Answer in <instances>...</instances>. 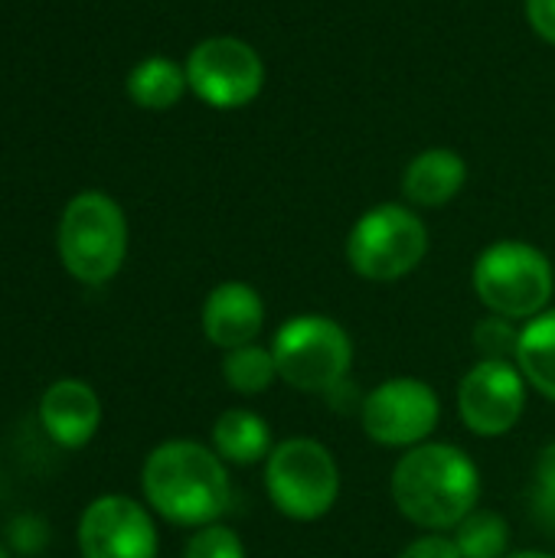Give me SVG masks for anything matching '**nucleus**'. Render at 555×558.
Listing matches in <instances>:
<instances>
[{"label": "nucleus", "mask_w": 555, "mask_h": 558, "mask_svg": "<svg viewBox=\"0 0 555 558\" xmlns=\"http://www.w3.org/2000/svg\"><path fill=\"white\" fill-rule=\"evenodd\" d=\"M389 494L396 510L419 530L448 533L481 500V471L448 441H425L409 448L389 477Z\"/></svg>", "instance_id": "1"}, {"label": "nucleus", "mask_w": 555, "mask_h": 558, "mask_svg": "<svg viewBox=\"0 0 555 558\" xmlns=\"http://www.w3.org/2000/svg\"><path fill=\"white\" fill-rule=\"evenodd\" d=\"M141 490L147 507L177 526L219 523L232 504V481L226 461L200 441H164L141 468Z\"/></svg>", "instance_id": "2"}, {"label": "nucleus", "mask_w": 555, "mask_h": 558, "mask_svg": "<svg viewBox=\"0 0 555 558\" xmlns=\"http://www.w3.org/2000/svg\"><path fill=\"white\" fill-rule=\"evenodd\" d=\"M59 258L62 268L82 284H108L128 255L124 209L98 190H85L69 199L59 219Z\"/></svg>", "instance_id": "3"}, {"label": "nucleus", "mask_w": 555, "mask_h": 558, "mask_svg": "<svg viewBox=\"0 0 555 558\" xmlns=\"http://www.w3.org/2000/svg\"><path fill=\"white\" fill-rule=\"evenodd\" d=\"M474 294L491 314L510 320H533L550 311L555 291L553 262L530 242L500 239L487 245L471 271Z\"/></svg>", "instance_id": "4"}, {"label": "nucleus", "mask_w": 555, "mask_h": 558, "mask_svg": "<svg viewBox=\"0 0 555 558\" xmlns=\"http://www.w3.org/2000/svg\"><path fill=\"white\" fill-rule=\"evenodd\" d=\"M265 490L281 517L294 523L324 520L340 500L337 458L314 438H288L265 461Z\"/></svg>", "instance_id": "5"}, {"label": "nucleus", "mask_w": 555, "mask_h": 558, "mask_svg": "<svg viewBox=\"0 0 555 558\" xmlns=\"http://www.w3.org/2000/svg\"><path fill=\"white\" fill-rule=\"evenodd\" d=\"M278 379L298 392H327L353 369V340L334 317L298 314L272 337Z\"/></svg>", "instance_id": "6"}, {"label": "nucleus", "mask_w": 555, "mask_h": 558, "mask_svg": "<svg viewBox=\"0 0 555 558\" xmlns=\"http://www.w3.org/2000/svg\"><path fill=\"white\" fill-rule=\"evenodd\" d=\"M429 255V226L412 206L379 203L366 209L347 235V262L366 281H399Z\"/></svg>", "instance_id": "7"}, {"label": "nucleus", "mask_w": 555, "mask_h": 558, "mask_svg": "<svg viewBox=\"0 0 555 558\" xmlns=\"http://www.w3.org/2000/svg\"><path fill=\"white\" fill-rule=\"evenodd\" d=\"M183 65L190 92L216 111L245 108L265 88V62L258 49L239 36L200 39Z\"/></svg>", "instance_id": "8"}, {"label": "nucleus", "mask_w": 555, "mask_h": 558, "mask_svg": "<svg viewBox=\"0 0 555 558\" xmlns=\"http://www.w3.org/2000/svg\"><path fill=\"white\" fill-rule=\"evenodd\" d=\"M442 422L438 392L415 376H393L363 396L360 425L383 448H415L432 438Z\"/></svg>", "instance_id": "9"}, {"label": "nucleus", "mask_w": 555, "mask_h": 558, "mask_svg": "<svg viewBox=\"0 0 555 558\" xmlns=\"http://www.w3.org/2000/svg\"><path fill=\"white\" fill-rule=\"evenodd\" d=\"M527 412V379L514 360H481L458 386V415L478 438H500Z\"/></svg>", "instance_id": "10"}, {"label": "nucleus", "mask_w": 555, "mask_h": 558, "mask_svg": "<svg viewBox=\"0 0 555 558\" xmlns=\"http://www.w3.org/2000/svg\"><path fill=\"white\" fill-rule=\"evenodd\" d=\"M160 539L154 517L131 497L105 494L79 520L82 558H157Z\"/></svg>", "instance_id": "11"}, {"label": "nucleus", "mask_w": 555, "mask_h": 558, "mask_svg": "<svg viewBox=\"0 0 555 558\" xmlns=\"http://www.w3.org/2000/svg\"><path fill=\"white\" fill-rule=\"evenodd\" d=\"M203 337L219 350L255 343L265 327V298L245 281H222L203 301Z\"/></svg>", "instance_id": "12"}, {"label": "nucleus", "mask_w": 555, "mask_h": 558, "mask_svg": "<svg viewBox=\"0 0 555 558\" xmlns=\"http://www.w3.org/2000/svg\"><path fill=\"white\" fill-rule=\"evenodd\" d=\"M39 422L59 448H82L101 425V402L92 386L79 379H59L43 392Z\"/></svg>", "instance_id": "13"}, {"label": "nucleus", "mask_w": 555, "mask_h": 558, "mask_svg": "<svg viewBox=\"0 0 555 558\" xmlns=\"http://www.w3.org/2000/svg\"><path fill=\"white\" fill-rule=\"evenodd\" d=\"M468 183V160L451 147H425L402 173V196L412 209H442Z\"/></svg>", "instance_id": "14"}, {"label": "nucleus", "mask_w": 555, "mask_h": 558, "mask_svg": "<svg viewBox=\"0 0 555 558\" xmlns=\"http://www.w3.org/2000/svg\"><path fill=\"white\" fill-rule=\"evenodd\" d=\"M272 448V425L252 409H226L213 425V451L226 464H262Z\"/></svg>", "instance_id": "15"}, {"label": "nucleus", "mask_w": 555, "mask_h": 558, "mask_svg": "<svg viewBox=\"0 0 555 558\" xmlns=\"http://www.w3.org/2000/svg\"><path fill=\"white\" fill-rule=\"evenodd\" d=\"M128 98L137 105V108H147V111H167L173 108L190 82H186V65L167 59V56H147L141 59L131 72H128Z\"/></svg>", "instance_id": "16"}, {"label": "nucleus", "mask_w": 555, "mask_h": 558, "mask_svg": "<svg viewBox=\"0 0 555 558\" xmlns=\"http://www.w3.org/2000/svg\"><path fill=\"white\" fill-rule=\"evenodd\" d=\"M514 363L523 373L527 386L555 402V307L520 327V347Z\"/></svg>", "instance_id": "17"}, {"label": "nucleus", "mask_w": 555, "mask_h": 558, "mask_svg": "<svg viewBox=\"0 0 555 558\" xmlns=\"http://www.w3.org/2000/svg\"><path fill=\"white\" fill-rule=\"evenodd\" d=\"M222 379L239 396H262L278 383V366L272 356V347L245 343L236 350H226L222 356Z\"/></svg>", "instance_id": "18"}, {"label": "nucleus", "mask_w": 555, "mask_h": 558, "mask_svg": "<svg viewBox=\"0 0 555 558\" xmlns=\"http://www.w3.org/2000/svg\"><path fill=\"white\" fill-rule=\"evenodd\" d=\"M461 558H504L510 549V523L494 510H474L455 526Z\"/></svg>", "instance_id": "19"}, {"label": "nucleus", "mask_w": 555, "mask_h": 558, "mask_svg": "<svg viewBox=\"0 0 555 558\" xmlns=\"http://www.w3.org/2000/svg\"><path fill=\"white\" fill-rule=\"evenodd\" d=\"M471 340H474L481 360H514L517 347H520V327L510 317L487 314L484 320L474 324Z\"/></svg>", "instance_id": "20"}, {"label": "nucleus", "mask_w": 555, "mask_h": 558, "mask_svg": "<svg viewBox=\"0 0 555 558\" xmlns=\"http://www.w3.org/2000/svg\"><path fill=\"white\" fill-rule=\"evenodd\" d=\"M530 513L540 530L555 533V441L546 445L536 458L530 484Z\"/></svg>", "instance_id": "21"}, {"label": "nucleus", "mask_w": 555, "mask_h": 558, "mask_svg": "<svg viewBox=\"0 0 555 558\" xmlns=\"http://www.w3.org/2000/svg\"><path fill=\"white\" fill-rule=\"evenodd\" d=\"M183 558H245V543L239 539L236 530L222 523H209L186 539Z\"/></svg>", "instance_id": "22"}, {"label": "nucleus", "mask_w": 555, "mask_h": 558, "mask_svg": "<svg viewBox=\"0 0 555 558\" xmlns=\"http://www.w3.org/2000/svg\"><path fill=\"white\" fill-rule=\"evenodd\" d=\"M399 558H461L458 546L451 536H442V533H425L419 539H412Z\"/></svg>", "instance_id": "23"}, {"label": "nucleus", "mask_w": 555, "mask_h": 558, "mask_svg": "<svg viewBox=\"0 0 555 558\" xmlns=\"http://www.w3.org/2000/svg\"><path fill=\"white\" fill-rule=\"evenodd\" d=\"M527 20L540 39L555 46V0H527Z\"/></svg>", "instance_id": "24"}, {"label": "nucleus", "mask_w": 555, "mask_h": 558, "mask_svg": "<svg viewBox=\"0 0 555 558\" xmlns=\"http://www.w3.org/2000/svg\"><path fill=\"white\" fill-rule=\"evenodd\" d=\"M504 558H555L553 553H540V549H523V553H507Z\"/></svg>", "instance_id": "25"}]
</instances>
